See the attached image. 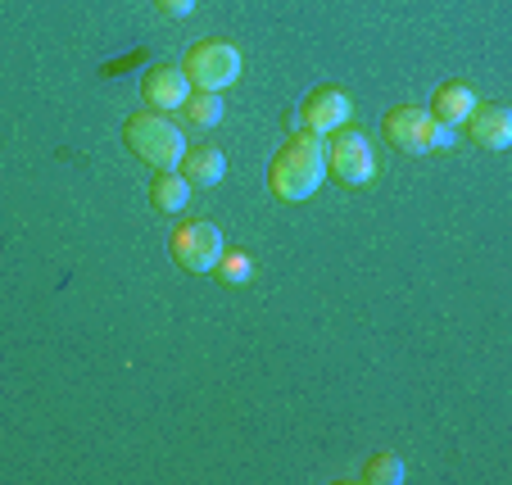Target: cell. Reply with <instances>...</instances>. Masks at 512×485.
<instances>
[{"label":"cell","mask_w":512,"mask_h":485,"mask_svg":"<svg viewBox=\"0 0 512 485\" xmlns=\"http://www.w3.org/2000/svg\"><path fill=\"white\" fill-rule=\"evenodd\" d=\"M182 73L195 91H218V96H223V91L241 78V50H236L232 41H195V46L186 50Z\"/></svg>","instance_id":"obj_5"},{"label":"cell","mask_w":512,"mask_h":485,"mask_svg":"<svg viewBox=\"0 0 512 485\" xmlns=\"http://www.w3.org/2000/svg\"><path fill=\"white\" fill-rule=\"evenodd\" d=\"M476 109V96L472 87H463V82H440L431 96V105H426V114L435 118V123H445V127H458L467 123V114Z\"/></svg>","instance_id":"obj_10"},{"label":"cell","mask_w":512,"mask_h":485,"mask_svg":"<svg viewBox=\"0 0 512 485\" xmlns=\"http://www.w3.org/2000/svg\"><path fill=\"white\" fill-rule=\"evenodd\" d=\"M467 132H472V146L481 150H508L512 146V114L503 105H476L467 114Z\"/></svg>","instance_id":"obj_9"},{"label":"cell","mask_w":512,"mask_h":485,"mask_svg":"<svg viewBox=\"0 0 512 485\" xmlns=\"http://www.w3.org/2000/svg\"><path fill=\"white\" fill-rule=\"evenodd\" d=\"M223 96L218 91H195V96H186L182 100V118H186V127H195V132H209V127H218L223 123Z\"/></svg>","instance_id":"obj_13"},{"label":"cell","mask_w":512,"mask_h":485,"mask_svg":"<svg viewBox=\"0 0 512 485\" xmlns=\"http://www.w3.org/2000/svg\"><path fill=\"white\" fill-rule=\"evenodd\" d=\"M168 250H173V263L182 272H213V263H218V254L227 245L213 223H182L173 232V241H168Z\"/></svg>","instance_id":"obj_7"},{"label":"cell","mask_w":512,"mask_h":485,"mask_svg":"<svg viewBox=\"0 0 512 485\" xmlns=\"http://www.w3.org/2000/svg\"><path fill=\"white\" fill-rule=\"evenodd\" d=\"M327 177V159H322V136L313 132H290V141L272 155V168H268V186L277 200L286 204H300L309 200L313 191L322 186Z\"/></svg>","instance_id":"obj_1"},{"label":"cell","mask_w":512,"mask_h":485,"mask_svg":"<svg viewBox=\"0 0 512 485\" xmlns=\"http://www.w3.org/2000/svg\"><path fill=\"white\" fill-rule=\"evenodd\" d=\"M381 132H386V141L395 150H404V155H431V150L454 146V127L435 123L422 105H408V100L381 118Z\"/></svg>","instance_id":"obj_3"},{"label":"cell","mask_w":512,"mask_h":485,"mask_svg":"<svg viewBox=\"0 0 512 485\" xmlns=\"http://www.w3.org/2000/svg\"><path fill=\"white\" fill-rule=\"evenodd\" d=\"M177 168H182V177H186V182H195V186H218L227 177L223 150H213V146H191Z\"/></svg>","instance_id":"obj_11"},{"label":"cell","mask_w":512,"mask_h":485,"mask_svg":"<svg viewBox=\"0 0 512 485\" xmlns=\"http://www.w3.org/2000/svg\"><path fill=\"white\" fill-rule=\"evenodd\" d=\"M213 272H218L223 282H232V286H245L250 282V254L245 250H223L218 254V263H213Z\"/></svg>","instance_id":"obj_15"},{"label":"cell","mask_w":512,"mask_h":485,"mask_svg":"<svg viewBox=\"0 0 512 485\" xmlns=\"http://www.w3.org/2000/svg\"><path fill=\"white\" fill-rule=\"evenodd\" d=\"M141 96H145V105L150 109H182V100L191 96V82H186V73L177 64H159V68H150L141 78Z\"/></svg>","instance_id":"obj_8"},{"label":"cell","mask_w":512,"mask_h":485,"mask_svg":"<svg viewBox=\"0 0 512 485\" xmlns=\"http://www.w3.org/2000/svg\"><path fill=\"white\" fill-rule=\"evenodd\" d=\"M322 159H327L331 177L340 186H368L377 177V155H372V141L354 127H336L331 136H322Z\"/></svg>","instance_id":"obj_4"},{"label":"cell","mask_w":512,"mask_h":485,"mask_svg":"<svg viewBox=\"0 0 512 485\" xmlns=\"http://www.w3.org/2000/svg\"><path fill=\"white\" fill-rule=\"evenodd\" d=\"M123 141H127V150H132L141 164H150V168H177L182 164V155H186V136H182V127L177 123H168L159 109H141V114H132L123 123Z\"/></svg>","instance_id":"obj_2"},{"label":"cell","mask_w":512,"mask_h":485,"mask_svg":"<svg viewBox=\"0 0 512 485\" xmlns=\"http://www.w3.org/2000/svg\"><path fill=\"white\" fill-rule=\"evenodd\" d=\"M404 476H408V467L395 454H372L368 467H363V481L368 485H404Z\"/></svg>","instance_id":"obj_14"},{"label":"cell","mask_w":512,"mask_h":485,"mask_svg":"<svg viewBox=\"0 0 512 485\" xmlns=\"http://www.w3.org/2000/svg\"><path fill=\"white\" fill-rule=\"evenodd\" d=\"M349 114H354V105H349V96L340 87H318L304 96V105L295 109V118H290V132H313V136H331L336 127L349 123Z\"/></svg>","instance_id":"obj_6"},{"label":"cell","mask_w":512,"mask_h":485,"mask_svg":"<svg viewBox=\"0 0 512 485\" xmlns=\"http://www.w3.org/2000/svg\"><path fill=\"white\" fill-rule=\"evenodd\" d=\"M150 204H155L159 214H182L186 204H191V182H186L177 168H164V173L150 182Z\"/></svg>","instance_id":"obj_12"},{"label":"cell","mask_w":512,"mask_h":485,"mask_svg":"<svg viewBox=\"0 0 512 485\" xmlns=\"http://www.w3.org/2000/svg\"><path fill=\"white\" fill-rule=\"evenodd\" d=\"M159 14H168V19H191L195 14V0H155Z\"/></svg>","instance_id":"obj_16"}]
</instances>
